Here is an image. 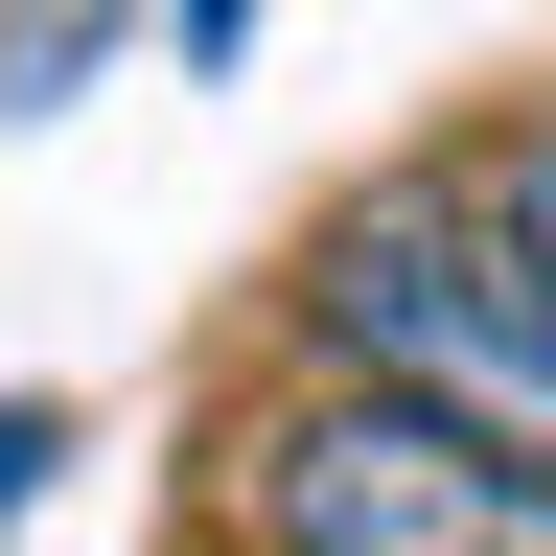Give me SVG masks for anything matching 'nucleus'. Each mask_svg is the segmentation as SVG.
I'll return each instance as SVG.
<instances>
[{"label": "nucleus", "instance_id": "obj_1", "mask_svg": "<svg viewBox=\"0 0 556 556\" xmlns=\"http://www.w3.org/2000/svg\"><path fill=\"white\" fill-rule=\"evenodd\" d=\"M302 325H325L348 394H394V417H441V441H486V464L556 486V278L510 255L486 186H371L302 255Z\"/></svg>", "mask_w": 556, "mask_h": 556}, {"label": "nucleus", "instance_id": "obj_2", "mask_svg": "<svg viewBox=\"0 0 556 556\" xmlns=\"http://www.w3.org/2000/svg\"><path fill=\"white\" fill-rule=\"evenodd\" d=\"M232 510H255V556H556L533 464H486V441H441V417H394L348 371H302L232 441Z\"/></svg>", "mask_w": 556, "mask_h": 556}, {"label": "nucleus", "instance_id": "obj_3", "mask_svg": "<svg viewBox=\"0 0 556 556\" xmlns=\"http://www.w3.org/2000/svg\"><path fill=\"white\" fill-rule=\"evenodd\" d=\"M486 208H510V255H533V278H556V93H533V116H510V163H486Z\"/></svg>", "mask_w": 556, "mask_h": 556}]
</instances>
